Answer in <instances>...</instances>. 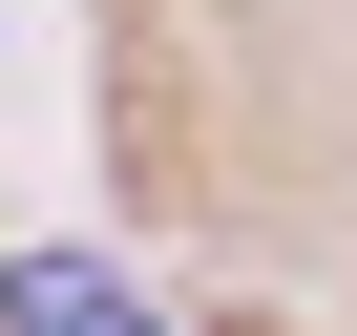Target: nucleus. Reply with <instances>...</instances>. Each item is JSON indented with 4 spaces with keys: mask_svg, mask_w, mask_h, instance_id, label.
I'll list each match as a JSON object with an SVG mask.
<instances>
[{
    "mask_svg": "<svg viewBox=\"0 0 357 336\" xmlns=\"http://www.w3.org/2000/svg\"><path fill=\"white\" fill-rule=\"evenodd\" d=\"M0 336H168L105 252H22V273H0Z\"/></svg>",
    "mask_w": 357,
    "mask_h": 336,
    "instance_id": "1",
    "label": "nucleus"
}]
</instances>
